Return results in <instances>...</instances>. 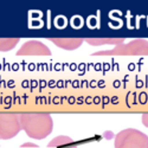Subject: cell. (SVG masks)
I'll use <instances>...</instances> for the list:
<instances>
[{"instance_id": "11", "label": "cell", "mask_w": 148, "mask_h": 148, "mask_svg": "<svg viewBox=\"0 0 148 148\" xmlns=\"http://www.w3.org/2000/svg\"><path fill=\"white\" fill-rule=\"evenodd\" d=\"M21 147H38V146H37L36 143H29V142H26V143H24V145H21Z\"/></svg>"}, {"instance_id": "6", "label": "cell", "mask_w": 148, "mask_h": 148, "mask_svg": "<svg viewBox=\"0 0 148 148\" xmlns=\"http://www.w3.org/2000/svg\"><path fill=\"white\" fill-rule=\"evenodd\" d=\"M50 42L60 49L72 51L78 49L83 44L84 39L83 38H50Z\"/></svg>"}, {"instance_id": "8", "label": "cell", "mask_w": 148, "mask_h": 148, "mask_svg": "<svg viewBox=\"0 0 148 148\" xmlns=\"http://www.w3.org/2000/svg\"><path fill=\"white\" fill-rule=\"evenodd\" d=\"M89 45H94V46H98V45H121L125 43L123 38H87L84 39Z\"/></svg>"}, {"instance_id": "7", "label": "cell", "mask_w": 148, "mask_h": 148, "mask_svg": "<svg viewBox=\"0 0 148 148\" xmlns=\"http://www.w3.org/2000/svg\"><path fill=\"white\" fill-rule=\"evenodd\" d=\"M47 147L50 148H77V145L75 143L70 136L66 135H59V136L53 138L50 142H49Z\"/></svg>"}, {"instance_id": "3", "label": "cell", "mask_w": 148, "mask_h": 148, "mask_svg": "<svg viewBox=\"0 0 148 148\" xmlns=\"http://www.w3.org/2000/svg\"><path fill=\"white\" fill-rule=\"evenodd\" d=\"M115 148H148V136L134 128L123 129L115 136Z\"/></svg>"}, {"instance_id": "2", "label": "cell", "mask_w": 148, "mask_h": 148, "mask_svg": "<svg viewBox=\"0 0 148 148\" xmlns=\"http://www.w3.org/2000/svg\"><path fill=\"white\" fill-rule=\"evenodd\" d=\"M94 56H148V40L134 39L130 43L117 45L112 50L95 52Z\"/></svg>"}, {"instance_id": "5", "label": "cell", "mask_w": 148, "mask_h": 148, "mask_svg": "<svg viewBox=\"0 0 148 148\" xmlns=\"http://www.w3.org/2000/svg\"><path fill=\"white\" fill-rule=\"evenodd\" d=\"M17 56H51V50L44 43L31 39L21 45Z\"/></svg>"}, {"instance_id": "4", "label": "cell", "mask_w": 148, "mask_h": 148, "mask_svg": "<svg viewBox=\"0 0 148 148\" xmlns=\"http://www.w3.org/2000/svg\"><path fill=\"white\" fill-rule=\"evenodd\" d=\"M23 130L20 114L0 113V140H10Z\"/></svg>"}, {"instance_id": "10", "label": "cell", "mask_w": 148, "mask_h": 148, "mask_svg": "<svg viewBox=\"0 0 148 148\" xmlns=\"http://www.w3.org/2000/svg\"><path fill=\"white\" fill-rule=\"evenodd\" d=\"M142 119H141V121H142V125L145 126V127H147L148 128V114H142V116H141Z\"/></svg>"}, {"instance_id": "1", "label": "cell", "mask_w": 148, "mask_h": 148, "mask_svg": "<svg viewBox=\"0 0 148 148\" xmlns=\"http://www.w3.org/2000/svg\"><path fill=\"white\" fill-rule=\"evenodd\" d=\"M20 125L27 136L34 140H43L51 134L53 120L46 113H26L20 114Z\"/></svg>"}, {"instance_id": "9", "label": "cell", "mask_w": 148, "mask_h": 148, "mask_svg": "<svg viewBox=\"0 0 148 148\" xmlns=\"http://www.w3.org/2000/svg\"><path fill=\"white\" fill-rule=\"evenodd\" d=\"M19 42V38H0V51H11Z\"/></svg>"}]
</instances>
